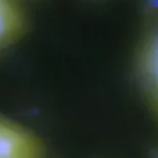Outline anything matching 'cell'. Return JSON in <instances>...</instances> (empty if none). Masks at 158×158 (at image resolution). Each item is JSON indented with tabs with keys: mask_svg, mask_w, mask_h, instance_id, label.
<instances>
[{
	"mask_svg": "<svg viewBox=\"0 0 158 158\" xmlns=\"http://www.w3.org/2000/svg\"><path fill=\"white\" fill-rule=\"evenodd\" d=\"M134 70L142 91L158 84V27L143 31L135 54Z\"/></svg>",
	"mask_w": 158,
	"mask_h": 158,
	"instance_id": "6da1fadb",
	"label": "cell"
},
{
	"mask_svg": "<svg viewBox=\"0 0 158 158\" xmlns=\"http://www.w3.org/2000/svg\"><path fill=\"white\" fill-rule=\"evenodd\" d=\"M0 158H42L41 146L23 129L0 118Z\"/></svg>",
	"mask_w": 158,
	"mask_h": 158,
	"instance_id": "7a4b0ae2",
	"label": "cell"
},
{
	"mask_svg": "<svg viewBox=\"0 0 158 158\" xmlns=\"http://www.w3.org/2000/svg\"><path fill=\"white\" fill-rule=\"evenodd\" d=\"M26 24L19 0H0V50L15 43L23 35Z\"/></svg>",
	"mask_w": 158,
	"mask_h": 158,
	"instance_id": "3957f363",
	"label": "cell"
},
{
	"mask_svg": "<svg viewBox=\"0 0 158 158\" xmlns=\"http://www.w3.org/2000/svg\"><path fill=\"white\" fill-rule=\"evenodd\" d=\"M144 28L158 27V0H141Z\"/></svg>",
	"mask_w": 158,
	"mask_h": 158,
	"instance_id": "277c9868",
	"label": "cell"
},
{
	"mask_svg": "<svg viewBox=\"0 0 158 158\" xmlns=\"http://www.w3.org/2000/svg\"><path fill=\"white\" fill-rule=\"evenodd\" d=\"M142 92L145 96L146 102H148L149 109L158 121V84Z\"/></svg>",
	"mask_w": 158,
	"mask_h": 158,
	"instance_id": "5b68a950",
	"label": "cell"
},
{
	"mask_svg": "<svg viewBox=\"0 0 158 158\" xmlns=\"http://www.w3.org/2000/svg\"><path fill=\"white\" fill-rule=\"evenodd\" d=\"M149 158H158V145L152 147L149 151Z\"/></svg>",
	"mask_w": 158,
	"mask_h": 158,
	"instance_id": "8992f818",
	"label": "cell"
},
{
	"mask_svg": "<svg viewBox=\"0 0 158 158\" xmlns=\"http://www.w3.org/2000/svg\"><path fill=\"white\" fill-rule=\"evenodd\" d=\"M92 1H99V0H92Z\"/></svg>",
	"mask_w": 158,
	"mask_h": 158,
	"instance_id": "52a82bcc",
	"label": "cell"
}]
</instances>
